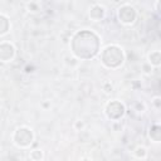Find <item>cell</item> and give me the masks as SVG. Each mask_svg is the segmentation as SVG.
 <instances>
[{
  "label": "cell",
  "mask_w": 161,
  "mask_h": 161,
  "mask_svg": "<svg viewBox=\"0 0 161 161\" xmlns=\"http://www.w3.org/2000/svg\"><path fill=\"white\" fill-rule=\"evenodd\" d=\"M135 156H136L137 158H145V157L147 156L146 148H145L143 146H137V147L135 148Z\"/></svg>",
  "instance_id": "11"
},
{
  "label": "cell",
  "mask_w": 161,
  "mask_h": 161,
  "mask_svg": "<svg viewBox=\"0 0 161 161\" xmlns=\"http://www.w3.org/2000/svg\"><path fill=\"white\" fill-rule=\"evenodd\" d=\"M150 130H151V131H153V133H158V131H160V127H158L157 125H153L152 127H150ZM150 137H151V138H152L155 142H158V141H160V137H155L153 135H151Z\"/></svg>",
  "instance_id": "12"
},
{
  "label": "cell",
  "mask_w": 161,
  "mask_h": 161,
  "mask_svg": "<svg viewBox=\"0 0 161 161\" xmlns=\"http://www.w3.org/2000/svg\"><path fill=\"white\" fill-rule=\"evenodd\" d=\"M160 60H161V57H160V52L158 50L151 52L148 54V63H150V65L158 67L160 65Z\"/></svg>",
  "instance_id": "8"
},
{
  "label": "cell",
  "mask_w": 161,
  "mask_h": 161,
  "mask_svg": "<svg viewBox=\"0 0 161 161\" xmlns=\"http://www.w3.org/2000/svg\"><path fill=\"white\" fill-rule=\"evenodd\" d=\"M123 52L117 45H108L102 52V63L107 68H117L123 63Z\"/></svg>",
  "instance_id": "2"
},
{
  "label": "cell",
  "mask_w": 161,
  "mask_h": 161,
  "mask_svg": "<svg viewBox=\"0 0 161 161\" xmlns=\"http://www.w3.org/2000/svg\"><path fill=\"white\" fill-rule=\"evenodd\" d=\"M9 31V19L0 14V35H4Z\"/></svg>",
  "instance_id": "9"
},
{
  "label": "cell",
  "mask_w": 161,
  "mask_h": 161,
  "mask_svg": "<svg viewBox=\"0 0 161 161\" xmlns=\"http://www.w3.org/2000/svg\"><path fill=\"white\" fill-rule=\"evenodd\" d=\"M118 19L121 23L123 24H132L136 19V11L135 8H132L131 5H123L118 9Z\"/></svg>",
  "instance_id": "5"
},
{
  "label": "cell",
  "mask_w": 161,
  "mask_h": 161,
  "mask_svg": "<svg viewBox=\"0 0 161 161\" xmlns=\"http://www.w3.org/2000/svg\"><path fill=\"white\" fill-rule=\"evenodd\" d=\"M80 161H91V160H89V158H82Z\"/></svg>",
  "instance_id": "15"
},
{
  "label": "cell",
  "mask_w": 161,
  "mask_h": 161,
  "mask_svg": "<svg viewBox=\"0 0 161 161\" xmlns=\"http://www.w3.org/2000/svg\"><path fill=\"white\" fill-rule=\"evenodd\" d=\"M158 102H160V97H155L153 98V104L156 106V108H160V103Z\"/></svg>",
  "instance_id": "14"
},
{
  "label": "cell",
  "mask_w": 161,
  "mask_h": 161,
  "mask_svg": "<svg viewBox=\"0 0 161 161\" xmlns=\"http://www.w3.org/2000/svg\"><path fill=\"white\" fill-rule=\"evenodd\" d=\"M104 112L108 118L116 121V119H119L125 114V106H123V103H121L118 101H111L106 104Z\"/></svg>",
  "instance_id": "4"
},
{
  "label": "cell",
  "mask_w": 161,
  "mask_h": 161,
  "mask_svg": "<svg viewBox=\"0 0 161 161\" xmlns=\"http://www.w3.org/2000/svg\"><path fill=\"white\" fill-rule=\"evenodd\" d=\"M74 38L72 40V45H80L82 47H86V42H84V31H78L74 34ZM86 40L88 42L89 47H87L86 49H82L78 48V49H74L73 50V54L77 57V58H82V59H88V58H93L97 53H98V36L94 34V33H89L88 31V38H86Z\"/></svg>",
  "instance_id": "1"
},
{
  "label": "cell",
  "mask_w": 161,
  "mask_h": 161,
  "mask_svg": "<svg viewBox=\"0 0 161 161\" xmlns=\"http://www.w3.org/2000/svg\"><path fill=\"white\" fill-rule=\"evenodd\" d=\"M33 140H34V133L31 131V128L29 127H18L15 130V132L13 133V141L16 146L21 147V148H25V147H29L31 143H33Z\"/></svg>",
  "instance_id": "3"
},
{
  "label": "cell",
  "mask_w": 161,
  "mask_h": 161,
  "mask_svg": "<svg viewBox=\"0 0 161 161\" xmlns=\"http://www.w3.org/2000/svg\"><path fill=\"white\" fill-rule=\"evenodd\" d=\"M104 14H106V9L103 5L93 4V6L89 9V18L93 21H99L101 19H103Z\"/></svg>",
  "instance_id": "7"
},
{
  "label": "cell",
  "mask_w": 161,
  "mask_h": 161,
  "mask_svg": "<svg viewBox=\"0 0 161 161\" xmlns=\"http://www.w3.org/2000/svg\"><path fill=\"white\" fill-rule=\"evenodd\" d=\"M15 57V48L10 43H0V62L8 63L11 62Z\"/></svg>",
  "instance_id": "6"
},
{
  "label": "cell",
  "mask_w": 161,
  "mask_h": 161,
  "mask_svg": "<svg viewBox=\"0 0 161 161\" xmlns=\"http://www.w3.org/2000/svg\"><path fill=\"white\" fill-rule=\"evenodd\" d=\"M29 157L33 161H42V158H43V151L42 150H33V151H30Z\"/></svg>",
  "instance_id": "10"
},
{
  "label": "cell",
  "mask_w": 161,
  "mask_h": 161,
  "mask_svg": "<svg viewBox=\"0 0 161 161\" xmlns=\"http://www.w3.org/2000/svg\"><path fill=\"white\" fill-rule=\"evenodd\" d=\"M84 127V122L83 121H75V123H74V128H77V130H82Z\"/></svg>",
  "instance_id": "13"
}]
</instances>
